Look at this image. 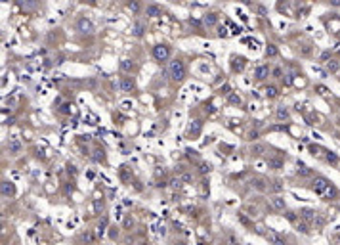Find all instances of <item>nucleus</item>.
<instances>
[{
    "mask_svg": "<svg viewBox=\"0 0 340 245\" xmlns=\"http://www.w3.org/2000/svg\"><path fill=\"white\" fill-rule=\"evenodd\" d=\"M273 75H275V77H281V75H283V71L279 69V67H275V69H273Z\"/></svg>",
    "mask_w": 340,
    "mask_h": 245,
    "instance_id": "obj_34",
    "label": "nucleus"
},
{
    "mask_svg": "<svg viewBox=\"0 0 340 245\" xmlns=\"http://www.w3.org/2000/svg\"><path fill=\"white\" fill-rule=\"evenodd\" d=\"M266 237H268V241L271 243V245H285V240L279 234H275L273 230H270L268 234H266Z\"/></svg>",
    "mask_w": 340,
    "mask_h": 245,
    "instance_id": "obj_7",
    "label": "nucleus"
},
{
    "mask_svg": "<svg viewBox=\"0 0 340 245\" xmlns=\"http://www.w3.org/2000/svg\"><path fill=\"white\" fill-rule=\"evenodd\" d=\"M199 170H201L203 174H206V173H210V165H208V163H201V167H199Z\"/></svg>",
    "mask_w": 340,
    "mask_h": 245,
    "instance_id": "obj_28",
    "label": "nucleus"
},
{
    "mask_svg": "<svg viewBox=\"0 0 340 245\" xmlns=\"http://www.w3.org/2000/svg\"><path fill=\"white\" fill-rule=\"evenodd\" d=\"M277 119H279V121L289 119V111H287L285 107H277Z\"/></svg>",
    "mask_w": 340,
    "mask_h": 245,
    "instance_id": "obj_18",
    "label": "nucleus"
},
{
    "mask_svg": "<svg viewBox=\"0 0 340 245\" xmlns=\"http://www.w3.org/2000/svg\"><path fill=\"white\" fill-rule=\"evenodd\" d=\"M94 209L96 211H101L103 209V203H101V201H94Z\"/></svg>",
    "mask_w": 340,
    "mask_h": 245,
    "instance_id": "obj_32",
    "label": "nucleus"
},
{
    "mask_svg": "<svg viewBox=\"0 0 340 245\" xmlns=\"http://www.w3.org/2000/svg\"><path fill=\"white\" fill-rule=\"evenodd\" d=\"M317 92L319 94H327V88L325 86H317Z\"/></svg>",
    "mask_w": 340,
    "mask_h": 245,
    "instance_id": "obj_38",
    "label": "nucleus"
},
{
    "mask_svg": "<svg viewBox=\"0 0 340 245\" xmlns=\"http://www.w3.org/2000/svg\"><path fill=\"white\" fill-rule=\"evenodd\" d=\"M120 69H123L124 73H130L132 69H134V61L132 59H123L120 61Z\"/></svg>",
    "mask_w": 340,
    "mask_h": 245,
    "instance_id": "obj_14",
    "label": "nucleus"
},
{
    "mask_svg": "<svg viewBox=\"0 0 340 245\" xmlns=\"http://www.w3.org/2000/svg\"><path fill=\"white\" fill-rule=\"evenodd\" d=\"M287 218H289V220H293V222H296V213L289 211V213H287Z\"/></svg>",
    "mask_w": 340,
    "mask_h": 245,
    "instance_id": "obj_30",
    "label": "nucleus"
},
{
    "mask_svg": "<svg viewBox=\"0 0 340 245\" xmlns=\"http://www.w3.org/2000/svg\"><path fill=\"white\" fill-rule=\"evenodd\" d=\"M218 36H227V31H226V27H220V29H218Z\"/></svg>",
    "mask_w": 340,
    "mask_h": 245,
    "instance_id": "obj_31",
    "label": "nucleus"
},
{
    "mask_svg": "<svg viewBox=\"0 0 340 245\" xmlns=\"http://www.w3.org/2000/svg\"><path fill=\"white\" fill-rule=\"evenodd\" d=\"M309 52H312V48H309V46H304V48H302V54H304V56H308Z\"/></svg>",
    "mask_w": 340,
    "mask_h": 245,
    "instance_id": "obj_35",
    "label": "nucleus"
},
{
    "mask_svg": "<svg viewBox=\"0 0 340 245\" xmlns=\"http://www.w3.org/2000/svg\"><path fill=\"white\" fill-rule=\"evenodd\" d=\"M270 203H271V207L275 211H285V199L281 197V195H275V197H271L270 199Z\"/></svg>",
    "mask_w": 340,
    "mask_h": 245,
    "instance_id": "obj_10",
    "label": "nucleus"
},
{
    "mask_svg": "<svg viewBox=\"0 0 340 245\" xmlns=\"http://www.w3.org/2000/svg\"><path fill=\"white\" fill-rule=\"evenodd\" d=\"M250 151H252V155H254V157H260V155H264V151H266V146H262V144H254Z\"/></svg>",
    "mask_w": 340,
    "mask_h": 245,
    "instance_id": "obj_15",
    "label": "nucleus"
},
{
    "mask_svg": "<svg viewBox=\"0 0 340 245\" xmlns=\"http://www.w3.org/2000/svg\"><path fill=\"white\" fill-rule=\"evenodd\" d=\"M312 190L317 195H321V197H327V199H335L336 197V188L332 186V184L323 178V176H315L313 182H312Z\"/></svg>",
    "mask_w": 340,
    "mask_h": 245,
    "instance_id": "obj_1",
    "label": "nucleus"
},
{
    "mask_svg": "<svg viewBox=\"0 0 340 245\" xmlns=\"http://www.w3.org/2000/svg\"><path fill=\"white\" fill-rule=\"evenodd\" d=\"M298 174H302V176H308V174H309V170H308V169H300V170H298Z\"/></svg>",
    "mask_w": 340,
    "mask_h": 245,
    "instance_id": "obj_36",
    "label": "nucleus"
},
{
    "mask_svg": "<svg viewBox=\"0 0 340 245\" xmlns=\"http://www.w3.org/2000/svg\"><path fill=\"white\" fill-rule=\"evenodd\" d=\"M145 12H147L149 17H159V15L162 14V8H161L159 4H149L147 8H145Z\"/></svg>",
    "mask_w": 340,
    "mask_h": 245,
    "instance_id": "obj_11",
    "label": "nucleus"
},
{
    "mask_svg": "<svg viewBox=\"0 0 340 245\" xmlns=\"http://www.w3.org/2000/svg\"><path fill=\"white\" fill-rule=\"evenodd\" d=\"M201 132V121H193L189 125V134H199Z\"/></svg>",
    "mask_w": 340,
    "mask_h": 245,
    "instance_id": "obj_17",
    "label": "nucleus"
},
{
    "mask_svg": "<svg viewBox=\"0 0 340 245\" xmlns=\"http://www.w3.org/2000/svg\"><path fill=\"white\" fill-rule=\"evenodd\" d=\"M132 33H134L136 36H142L143 35V23H136L134 29H132Z\"/></svg>",
    "mask_w": 340,
    "mask_h": 245,
    "instance_id": "obj_21",
    "label": "nucleus"
},
{
    "mask_svg": "<svg viewBox=\"0 0 340 245\" xmlns=\"http://www.w3.org/2000/svg\"><path fill=\"white\" fill-rule=\"evenodd\" d=\"M128 8H130V10H134V12H136V10L139 8V4H136V2H134V4H128Z\"/></svg>",
    "mask_w": 340,
    "mask_h": 245,
    "instance_id": "obj_37",
    "label": "nucleus"
},
{
    "mask_svg": "<svg viewBox=\"0 0 340 245\" xmlns=\"http://www.w3.org/2000/svg\"><path fill=\"white\" fill-rule=\"evenodd\" d=\"M14 193H15L14 184L8 182V180H4V182H2V195H4V197H11Z\"/></svg>",
    "mask_w": 340,
    "mask_h": 245,
    "instance_id": "obj_9",
    "label": "nucleus"
},
{
    "mask_svg": "<svg viewBox=\"0 0 340 245\" xmlns=\"http://www.w3.org/2000/svg\"><path fill=\"white\" fill-rule=\"evenodd\" d=\"M132 88H134V81L132 79H123L120 81V90L123 92H130Z\"/></svg>",
    "mask_w": 340,
    "mask_h": 245,
    "instance_id": "obj_13",
    "label": "nucleus"
},
{
    "mask_svg": "<svg viewBox=\"0 0 340 245\" xmlns=\"http://www.w3.org/2000/svg\"><path fill=\"white\" fill-rule=\"evenodd\" d=\"M250 184H252V188L258 190V192H266V190H268V186H266V182L262 178H254V180H250Z\"/></svg>",
    "mask_w": 340,
    "mask_h": 245,
    "instance_id": "obj_12",
    "label": "nucleus"
},
{
    "mask_svg": "<svg viewBox=\"0 0 340 245\" xmlns=\"http://www.w3.org/2000/svg\"><path fill=\"white\" fill-rule=\"evenodd\" d=\"M168 56H170V48H168L166 44H157V46H153V58H155L157 61H165V59H168Z\"/></svg>",
    "mask_w": 340,
    "mask_h": 245,
    "instance_id": "obj_3",
    "label": "nucleus"
},
{
    "mask_svg": "<svg viewBox=\"0 0 340 245\" xmlns=\"http://www.w3.org/2000/svg\"><path fill=\"white\" fill-rule=\"evenodd\" d=\"M77 27H78L80 33H92V31H94V23L90 21V19H86V17H82V19H78Z\"/></svg>",
    "mask_w": 340,
    "mask_h": 245,
    "instance_id": "obj_4",
    "label": "nucleus"
},
{
    "mask_svg": "<svg viewBox=\"0 0 340 245\" xmlns=\"http://www.w3.org/2000/svg\"><path fill=\"white\" fill-rule=\"evenodd\" d=\"M327 161L332 163V165H336V163H338V157L335 155V153H327Z\"/></svg>",
    "mask_w": 340,
    "mask_h": 245,
    "instance_id": "obj_27",
    "label": "nucleus"
},
{
    "mask_svg": "<svg viewBox=\"0 0 340 245\" xmlns=\"http://www.w3.org/2000/svg\"><path fill=\"white\" fill-rule=\"evenodd\" d=\"M124 226H126V228H130V226H132V218H126L124 220Z\"/></svg>",
    "mask_w": 340,
    "mask_h": 245,
    "instance_id": "obj_40",
    "label": "nucleus"
},
{
    "mask_svg": "<svg viewBox=\"0 0 340 245\" xmlns=\"http://www.w3.org/2000/svg\"><path fill=\"white\" fill-rule=\"evenodd\" d=\"M332 241H335V243H336V245H340V234H336V236H335V237H332Z\"/></svg>",
    "mask_w": 340,
    "mask_h": 245,
    "instance_id": "obj_39",
    "label": "nucleus"
},
{
    "mask_svg": "<svg viewBox=\"0 0 340 245\" xmlns=\"http://www.w3.org/2000/svg\"><path fill=\"white\" fill-rule=\"evenodd\" d=\"M266 54H268L270 58H273V56H277V48L273 46V44H270L268 48H266Z\"/></svg>",
    "mask_w": 340,
    "mask_h": 245,
    "instance_id": "obj_25",
    "label": "nucleus"
},
{
    "mask_svg": "<svg viewBox=\"0 0 340 245\" xmlns=\"http://www.w3.org/2000/svg\"><path fill=\"white\" fill-rule=\"evenodd\" d=\"M168 73H170V77H172V81H184V77H185V65H184V61H180V59L170 61Z\"/></svg>",
    "mask_w": 340,
    "mask_h": 245,
    "instance_id": "obj_2",
    "label": "nucleus"
},
{
    "mask_svg": "<svg viewBox=\"0 0 340 245\" xmlns=\"http://www.w3.org/2000/svg\"><path fill=\"white\" fill-rule=\"evenodd\" d=\"M271 190H273V192H283V182L281 180H275V182H273V186H271Z\"/></svg>",
    "mask_w": 340,
    "mask_h": 245,
    "instance_id": "obj_26",
    "label": "nucleus"
},
{
    "mask_svg": "<svg viewBox=\"0 0 340 245\" xmlns=\"http://www.w3.org/2000/svg\"><path fill=\"white\" fill-rule=\"evenodd\" d=\"M92 159H94L96 163H101V161H103V149H96L94 155H92Z\"/></svg>",
    "mask_w": 340,
    "mask_h": 245,
    "instance_id": "obj_22",
    "label": "nucleus"
},
{
    "mask_svg": "<svg viewBox=\"0 0 340 245\" xmlns=\"http://www.w3.org/2000/svg\"><path fill=\"white\" fill-rule=\"evenodd\" d=\"M340 69V65H338V61H327V71H331V73H336Z\"/></svg>",
    "mask_w": 340,
    "mask_h": 245,
    "instance_id": "obj_19",
    "label": "nucleus"
},
{
    "mask_svg": "<svg viewBox=\"0 0 340 245\" xmlns=\"http://www.w3.org/2000/svg\"><path fill=\"white\" fill-rule=\"evenodd\" d=\"M229 100H231L233 103H239V102H241V100H239V98H237V96H231V98H229Z\"/></svg>",
    "mask_w": 340,
    "mask_h": 245,
    "instance_id": "obj_43",
    "label": "nucleus"
},
{
    "mask_svg": "<svg viewBox=\"0 0 340 245\" xmlns=\"http://www.w3.org/2000/svg\"><path fill=\"white\" fill-rule=\"evenodd\" d=\"M258 12H260V14L264 15V14H266V8H264V6H258Z\"/></svg>",
    "mask_w": 340,
    "mask_h": 245,
    "instance_id": "obj_44",
    "label": "nucleus"
},
{
    "mask_svg": "<svg viewBox=\"0 0 340 245\" xmlns=\"http://www.w3.org/2000/svg\"><path fill=\"white\" fill-rule=\"evenodd\" d=\"M216 21H218L216 14H208V15H204V25H214Z\"/></svg>",
    "mask_w": 340,
    "mask_h": 245,
    "instance_id": "obj_20",
    "label": "nucleus"
},
{
    "mask_svg": "<svg viewBox=\"0 0 340 245\" xmlns=\"http://www.w3.org/2000/svg\"><path fill=\"white\" fill-rule=\"evenodd\" d=\"M266 96H268V98H275L277 96V88L275 86H268V88H266Z\"/></svg>",
    "mask_w": 340,
    "mask_h": 245,
    "instance_id": "obj_24",
    "label": "nucleus"
},
{
    "mask_svg": "<svg viewBox=\"0 0 340 245\" xmlns=\"http://www.w3.org/2000/svg\"><path fill=\"white\" fill-rule=\"evenodd\" d=\"M247 211H248V213H250V214H252V216H256V209H252V207H248V209H247Z\"/></svg>",
    "mask_w": 340,
    "mask_h": 245,
    "instance_id": "obj_42",
    "label": "nucleus"
},
{
    "mask_svg": "<svg viewBox=\"0 0 340 245\" xmlns=\"http://www.w3.org/2000/svg\"><path fill=\"white\" fill-rule=\"evenodd\" d=\"M21 149H23V146H21V142H19V140L11 138L10 142H8V151L11 153V155H19V153H21Z\"/></svg>",
    "mask_w": 340,
    "mask_h": 245,
    "instance_id": "obj_6",
    "label": "nucleus"
},
{
    "mask_svg": "<svg viewBox=\"0 0 340 245\" xmlns=\"http://www.w3.org/2000/svg\"><path fill=\"white\" fill-rule=\"evenodd\" d=\"M270 75V67L268 65H258L256 69H254V77L258 79V81H262V79H266Z\"/></svg>",
    "mask_w": 340,
    "mask_h": 245,
    "instance_id": "obj_8",
    "label": "nucleus"
},
{
    "mask_svg": "<svg viewBox=\"0 0 340 245\" xmlns=\"http://www.w3.org/2000/svg\"><path fill=\"white\" fill-rule=\"evenodd\" d=\"M181 182H191L193 180V176L189 174V173H184V174H181V178H180Z\"/></svg>",
    "mask_w": 340,
    "mask_h": 245,
    "instance_id": "obj_29",
    "label": "nucleus"
},
{
    "mask_svg": "<svg viewBox=\"0 0 340 245\" xmlns=\"http://www.w3.org/2000/svg\"><path fill=\"white\" fill-rule=\"evenodd\" d=\"M298 214H300V220H304V222H308V224L313 222V220L317 218V213L312 211V209H302Z\"/></svg>",
    "mask_w": 340,
    "mask_h": 245,
    "instance_id": "obj_5",
    "label": "nucleus"
},
{
    "mask_svg": "<svg viewBox=\"0 0 340 245\" xmlns=\"http://www.w3.org/2000/svg\"><path fill=\"white\" fill-rule=\"evenodd\" d=\"M268 165H270L271 169H279V167L283 165V161H281V159H270V161H268Z\"/></svg>",
    "mask_w": 340,
    "mask_h": 245,
    "instance_id": "obj_23",
    "label": "nucleus"
},
{
    "mask_svg": "<svg viewBox=\"0 0 340 245\" xmlns=\"http://www.w3.org/2000/svg\"><path fill=\"white\" fill-rule=\"evenodd\" d=\"M180 184H181V180H180V178H174L172 182H170V186H172V188H178Z\"/></svg>",
    "mask_w": 340,
    "mask_h": 245,
    "instance_id": "obj_33",
    "label": "nucleus"
},
{
    "mask_svg": "<svg viewBox=\"0 0 340 245\" xmlns=\"http://www.w3.org/2000/svg\"><path fill=\"white\" fill-rule=\"evenodd\" d=\"M296 230L302 232V234H309V224L304 222V220H298V222H296Z\"/></svg>",
    "mask_w": 340,
    "mask_h": 245,
    "instance_id": "obj_16",
    "label": "nucleus"
},
{
    "mask_svg": "<svg viewBox=\"0 0 340 245\" xmlns=\"http://www.w3.org/2000/svg\"><path fill=\"white\" fill-rule=\"evenodd\" d=\"M82 240H86V241H90V240H92V234H82Z\"/></svg>",
    "mask_w": 340,
    "mask_h": 245,
    "instance_id": "obj_41",
    "label": "nucleus"
}]
</instances>
